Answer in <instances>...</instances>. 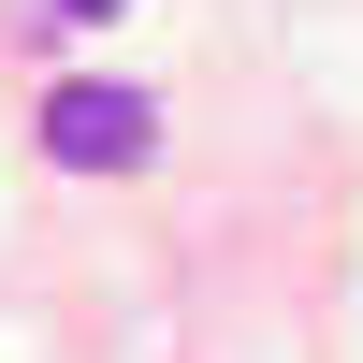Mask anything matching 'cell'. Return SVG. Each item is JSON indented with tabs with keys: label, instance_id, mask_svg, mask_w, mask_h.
<instances>
[{
	"label": "cell",
	"instance_id": "1",
	"mask_svg": "<svg viewBox=\"0 0 363 363\" xmlns=\"http://www.w3.org/2000/svg\"><path fill=\"white\" fill-rule=\"evenodd\" d=\"M44 145L73 174H131L145 145H160V116H145V87H58V102H44Z\"/></svg>",
	"mask_w": 363,
	"mask_h": 363
},
{
	"label": "cell",
	"instance_id": "2",
	"mask_svg": "<svg viewBox=\"0 0 363 363\" xmlns=\"http://www.w3.org/2000/svg\"><path fill=\"white\" fill-rule=\"evenodd\" d=\"M102 15H131V0H58V29H102Z\"/></svg>",
	"mask_w": 363,
	"mask_h": 363
}]
</instances>
